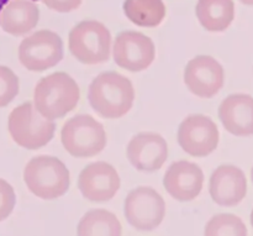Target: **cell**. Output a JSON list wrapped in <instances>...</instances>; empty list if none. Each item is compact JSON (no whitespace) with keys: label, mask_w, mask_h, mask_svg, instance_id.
I'll list each match as a JSON object with an SVG mask.
<instances>
[{"label":"cell","mask_w":253,"mask_h":236,"mask_svg":"<svg viewBox=\"0 0 253 236\" xmlns=\"http://www.w3.org/2000/svg\"><path fill=\"white\" fill-rule=\"evenodd\" d=\"M114 61L128 72L147 69L156 58V47L152 40L142 32L123 31L113 44Z\"/></svg>","instance_id":"30bf717a"},{"label":"cell","mask_w":253,"mask_h":236,"mask_svg":"<svg viewBox=\"0 0 253 236\" xmlns=\"http://www.w3.org/2000/svg\"><path fill=\"white\" fill-rule=\"evenodd\" d=\"M40 9L32 0H10L0 11V26L12 36H24L36 27Z\"/></svg>","instance_id":"e0dca14e"},{"label":"cell","mask_w":253,"mask_h":236,"mask_svg":"<svg viewBox=\"0 0 253 236\" xmlns=\"http://www.w3.org/2000/svg\"><path fill=\"white\" fill-rule=\"evenodd\" d=\"M225 82L224 68L211 56L200 54L187 63L184 83L190 93L199 98H212L222 88Z\"/></svg>","instance_id":"8fae6325"},{"label":"cell","mask_w":253,"mask_h":236,"mask_svg":"<svg viewBox=\"0 0 253 236\" xmlns=\"http://www.w3.org/2000/svg\"><path fill=\"white\" fill-rule=\"evenodd\" d=\"M251 178H252V182H253V167H252V171H251Z\"/></svg>","instance_id":"4316f807"},{"label":"cell","mask_w":253,"mask_h":236,"mask_svg":"<svg viewBox=\"0 0 253 236\" xmlns=\"http://www.w3.org/2000/svg\"><path fill=\"white\" fill-rule=\"evenodd\" d=\"M16 203L15 190L5 180L0 178V223L12 213Z\"/></svg>","instance_id":"603a6c76"},{"label":"cell","mask_w":253,"mask_h":236,"mask_svg":"<svg viewBox=\"0 0 253 236\" xmlns=\"http://www.w3.org/2000/svg\"><path fill=\"white\" fill-rule=\"evenodd\" d=\"M124 214L132 228L140 232H151L162 224L166 217V203L153 188L138 187L126 197Z\"/></svg>","instance_id":"ba28073f"},{"label":"cell","mask_w":253,"mask_h":236,"mask_svg":"<svg viewBox=\"0 0 253 236\" xmlns=\"http://www.w3.org/2000/svg\"><path fill=\"white\" fill-rule=\"evenodd\" d=\"M24 182L34 195L53 200L68 192L71 175L61 160L42 155L31 158L25 166Z\"/></svg>","instance_id":"3957f363"},{"label":"cell","mask_w":253,"mask_h":236,"mask_svg":"<svg viewBox=\"0 0 253 236\" xmlns=\"http://www.w3.org/2000/svg\"><path fill=\"white\" fill-rule=\"evenodd\" d=\"M20 82L9 67L0 66V108L9 105L19 94Z\"/></svg>","instance_id":"7402d4cb"},{"label":"cell","mask_w":253,"mask_h":236,"mask_svg":"<svg viewBox=\"0 0 253 236\" xmlns=\"http://www.w3.org/2000/svg\"><path fill=\"white\" fill-rule=\"evenodd\" d=\"M219 118L227 133L235 136L253 135V98L249 94H232L219 106Z\"/></svg>","instance_id":"2e32d148"},{"label":"cell","mask_w":253,"mask_h":236,"mask_svg":"<svg viewBox=\"0 0 253 236\" xmlns=\"http://www.w3.org/2000/svg\"><path fill=\"white\" fill-rule=\"evenodd\" d=\"M89 103L103 119H119L131 110L135 89L128 78L118 72H103L89 86Z\"/></svg>","instance_id":"6da1fadb"},{"label":"cell","mask_w":253,"mask_h":236,"mask_svg":"<svg viewBox=\"0 0 253 236\" xmlns=\"http://www.w3.org/2000/svg\"><path fill=\"white\" fill-rule=\"evenodd\" d=\"M123 7L126 17L141 27L158 26L167 14L163 0H125Z\"/></svg>","instance_id":"d6986e66"},{"label":"cell","mask_w":253,"mask_h":236,"mask_svg":"<svg viewBox=\"0 0 253 236\" xmlns=\"http://www.w3.org/2000/svg\"><path fill=\"white\" fill-rule=\"evenodd\" d=\"M81 98L77 82L66 72H56L43 77L35 87L34 104L37 111L49 120L66 116Z\"/></svg>","instance_id":"7a4b0ae2"},{"label":"cell","mask_w":253,"mask_h":236,"mask_svg":"<svg viewBox=\"0 0 253 236\" xmlns=\"http://www.w3.org/2000/svg\"><path fill=\"white\" fill-rule=\"evenodd\" d=\"M61 142L64 150L73 157H94L106 146L105 129L88 114L76 115L64 123Z\"/></svg>","instance_id":"5b68a950"},{"label":"cell","mask_w":253,"mask_h":236,"mask_svg":"<svg viewBox=\"0 0 253 236\" xmlns=\"http://www.w3.org/2000/svg\"><path fill=\"white\" fill-rule=\"evenodd\" d=\"M48 9L57 12H69L78 9L83 0H42Z\"/></svg>","instance_id":"cb8c5ba5"},{"label":"cell","mask_w":253,"mask_h":236,"mask_svg":"<svg viewBox=\"0 0 253 236\" xmlns=\"http://www.w3.org/2000/svg\"><path fill=\"white\" fill-rule=\"evenodd\" d=\"M240 1L245 5H249V6H253V0H240Z\"/></svg>","instance_id":"d4e9b609"},{"label":"cell","mask_w":253,"mask_h":236,"mask_svg":"<svg viewBox=\"0 0 253 236\" xmlns=\"http://www.w3.org/2000/svg\"><path fill=\"white\" fill-rule=\"evenodd\" d=\"M251 225H252V228H253V210H252V213H251Z\"/></svg>","instance_id":"484cf974"},{"label":"cell","mask_w":253,"mask_h":236,"mask_svg":"<svg viewBox=\"0 0 253 236\" xmlns=\"http://www.w3.org/2000/svg\"><path fill=\"white\" fill-rule=\"evenodd\" d=\"M220 134L217 125L207 115L193 114L180 123L178 142L193 157H205L217 148Z\"/></svg>","instance_id":"9c48e42d"},{"label":"cell","mask_w":253,"mask_h":236,"mask_svg":"<svg viewBox=\"0 0 253 236\" xmlns=\"http://www.w3.org/2000/svg\"><path fill=\"white\" fill-rule=\"evenodd\" d=\"M68 47L82 63H103L111 53V34L105 25L95 20L81 21L69 32Z\"/></svg>","instance_id":"8992f818"},{"label":"cell","mask_w":253,"mask_h":236,"mask_svg":"<svg viewBox=\"0 0 253 236\" xmlns=\"http://www.w3.org/2000/svg\"><path fill=\"white\" fill-rule=\"evenodd\" d=\"M247 228L241 218L234 214H217L208 222L204 235L207 236H246Z\"/></svg>","instance_id":"44dd1931"},{"label":"cell","mask_w":253,"mask_h":236,"mask_svg":"<svg viewBox=\"0 0 253 236\" xmlns=\"http://www.w3.org/2000/svg\"><path fill=\"white\" fill-rule=\"evenodd\" d=\"M63 58V42L58 34L40 30L22 40L19 61L31 72H43L57 66Z\"/></svg>","instance_id":"52a82bcc"},{"label":"cell","mask_w":253,"mask_h":236,"mask_svg":"<svg viewBox=\"0 0 253 236\" xmlns=\"http://www.w3.org/2000/svg\"><path fill=\"white\" fill-rule=\"evenodd\" d=\"M211 199L221 207H235L247 194V180L239 167L221 165L212 172L209 182Z\"/></svg>","instance_id":"9a60e30c"},{"label":"cell","mask_w":253,"mask_h":236,"mask_svg":"<svg viewBox=\"0 0 253 236\" xmlns=\"http://www.w3.org/2000/svg\"><path fill=\"white\" fill-rule=\"evenodd\" d=\"M126 156L136 170L141 172H156L167 161L168 145L158 134L141 133L130 140L126 148Z\"/></svg>","instance_id":"4fadbf2b"},{"label":"cell","mask_w":253,"mask_h":236,"mask_svg":"<svg viewBox=\"0 0 253 236\" xmlns=\"http://www.w3.org/2000/svg\"><path fill=\"white\" fill-rule=\"evenodd\" d=\"M204 173L197 163L189 161L173 162L165 173L163 187L178 202H192L200 194Z\"/></svg>","instance_id":"5bb4252c"},{"label":"cell","mask_w":253,"mask_h":236,"mask_svg":"<svg viewBox=\"0 0 253 236\" xmlns=\"http://www.w3.org/2000/svg\"><path fill=\"white\" fill-rule=\"evenodd\" d=\"M120 186L118 171L104 161L84 167L78 178V188L82 195L93 203H105L113 199Z\"/></svg>","instance_id":"7c38bea8"},{"label":"cell","mask_w":253,"mask_h":236,"mask_svg":"<svg viewBox=\"0 0 253 236\" xmlns=\"http://www.w3.org/2000/svg\"><path fill=\"white\" fill-rule=\"evenodd\" d=\"M123 234L120 220L114 213L105 209H93L85 213L77 227V235H114Z\"/></svg>","instance_id":"ffe728a7"},{"label":"cell","mask_w":253,"mask_h":236,"mask_svg":"<svg viewBox=\"0 0 253 236\" xmlns=\"http://www.w3.org/2000/svg\"><path fill=\"white\" fill-rule=\"evenodd\" d=\"M7 130L16 145L26 150H39L53 139V120L46 119L37 111L31 101L16 106L7 119Z\"/></svg>","instance_id":"277c9868"},{"label":"cell","mask_w":253,"mask_h":236,"mask_svg":"<svg viewBox=\"0 0 253 236\" xmlns=\"http://www.w3.org/2000/svg\"><path fill=\"white\" fill-rule=\"evenodd\" d=\"M195 14L207 31H225L235 19L234 0H198Z\"/></svg>","instance_id":"ac0fdd59"}]
</instances>
